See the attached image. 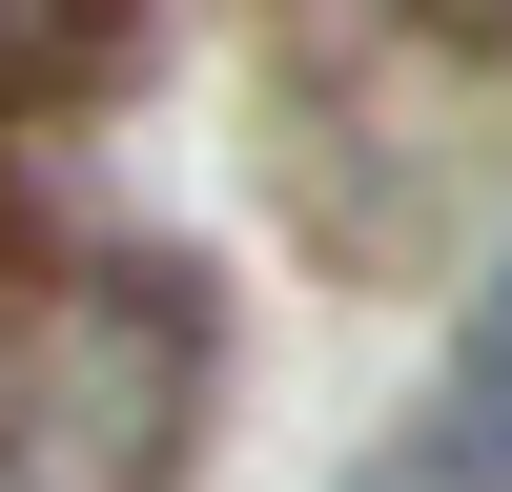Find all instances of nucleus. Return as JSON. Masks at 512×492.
<instances>
[{"label":"nucleus","mask_w":512,"mask_h":492,"mask_svg":"<svg viewBox=\"0 0 512 492\" xmlns=\"http://www.w3.org/2000/svg\"><path fill=\"white\" fill-rule=\"evenodd\" d=\"M185 308H164L144 267H62L0 308V492H164V451H185Z\"/></svg>","instance_id":"f257e3e1"},{"label":"nucleus","mask_w":512,"mask_h":492,"mask_svg":"<svg viewBox=\"0 0 512 492\" xmlns=\"http://www.w3.org/2000/svg\"><path fill=\"white\" fill-rule=\"evenodd\" d=\"M349 492H512V267H492V308L451 328V369H431V410H410V431L369 451Z\"/></svg>","instance_id":"f03ea898"}]
</instances>
